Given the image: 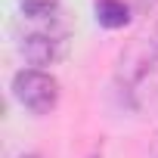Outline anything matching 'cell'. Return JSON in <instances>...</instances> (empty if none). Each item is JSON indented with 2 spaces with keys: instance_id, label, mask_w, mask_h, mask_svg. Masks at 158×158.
I'll return each instance as SVG.
<instances>
[{
  "instance_id": "4",
  "label": "cell",
  "mask_w": 158,
  "mask_h": 158,
  "mask_svg": "<svg viewBox=\"0 0 158 158\" xmlns=\"http://www.w3.org/2000/svg\"><path fill=\"white\" fill-rule=\"evenodd\" d=\"M56 3L59 0H22V10L25 13H50V10H56Z\"/></svg>"
},
{
  "instance_id": "5",
  "label": "cell",
  "mask_w": 158,
  "mask_h": 158,
  "mask_svg": "<svg viewBox=\"0 0 158 158\" xmlns=\"http://www.w3.org/2000/svg\"><path fill=\"white\" fill-rule=\"evenodd\" d=\"M19 158H40V155H19Z\"/></svg>"
},
{
  "instance_id": "1",
  "label": "cell",
  "mask_w": 158,
  "mask_h": 158,
  "mask_svg": "<svg viewBox=\"0 0 158 158\" xmlns=\"http://www.w3.org/2000/svg\"><path fill=\"white\" fill-rule=\"evenodd\" d=\"M25 34H22V56L31 62V65H53L65 56V47H68V34L65 28L59 25V13L50 10V13H25Z\"/></svg>"
},
{
  "instance_id": "3",
  "label": "cell",
  "mask_w": 158,
  "mask_h": 158,
  "mask_svg": "<svg viewBox=\"0 0 158 158\" xmlns=\"http://www.w3.org/2000/svg\"><path fill=\"white\" fill-rule=\"evenodd\" d=\"M96 22L106 28H121L130 22V10L124 0H96Z\"/></svg>"
},
{
  "instance_id": "2",
  "label": "cell",
  "mask_w": 158,
  "mask_h": 158,
  "mask_svg": "<svg viewBox=\"0 0 158 158\" xmlns=\"http://www.w3.org/2000/svg\"><path fill=\"white\" fill-rule=\"evenodd\" d=\"M13 96L34 115H47L59 102V81L44 68H22L13 77Z\"/></svg>"
}]
</instances>
